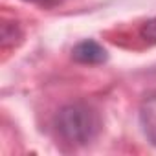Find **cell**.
<instances>
[{"instance_id": "cell-3", "label": "cell", "mask_w": 156, "mask_h": 156, "mask_svg": "<svg viewBox=\"0 0 156 156\" xmlns=\"http://www.w3.org/2000/svg\"><path fill=\"white\" fill-rule=\"evenodd\" d=\"M141 118H143L147 136L152 140V143H156V99H151L145 105V108L141 112Z\"/></svg>"}, {"instance_id": "cell-5", "label": "cell", "mask_w": 156, "mask_h": 156, "mask_svg": "<svg viewBox=\"0 0 156 156\" xmlns=\"http://www.w3.org/2000/svg\"><path fill=\"white\" fill-rule=\"evenodd\" d=\"M24 2L37 4V6H42V8H53V6L61 4V0H24Z\"/></svg>"}, {"instance_id": "cell-2", "label": "cell", "mask_w": 156, "mask_h": 156, "mask_svg": "<svg viewBox=\"0 0 156 156\" xmlns=\"http://www.w3.org/2000/svg\"><path fill=\"white\" fill-rule=\"evenodd\" d=\"M72 55L77 62L83 64H101L107 61V51L101 44H98L96 41H83L79 42L73 50Z\"/></svg>"}, {"instance_id": "cell-1", "label": "cell", "mask_w": 156, "mask_h": 156, "mask_svg": "<svg viewBox=\"0 0 156 156\" xmlns=\"http://www.w3.org/2000/svg\"><path fill=\"white\" fill-rule=\"evenodd\" d=\"M101 129L98 112L85 103H72L64 107L57 116L59 136L73 145H85L92 141Z\"/></svg>"}, {"instance_id": "cell-4", "label": "cell", "mask_w": 156, "mask_h": 156, "mask_svg": "<svg viewBox=\"0 0 156 156\" xmlns=\"http://www.w3.org/2000/svg\"><path fill=\"white\" fill-rule=\"evenodd\" d=\"M140 37L147 44H156V19H151L141 24L140 28Z\"/></svg>"}]
</instances>
